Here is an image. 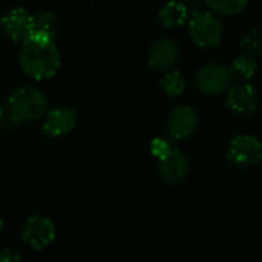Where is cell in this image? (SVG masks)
<instances>
[{
    "label": "cell",
    "mask_w": 262,
    "mask_h": 262,
    "mask_svg": "<svg viewBox=\"0 0 262 262\" xmlns=\"http://www.w3.org/2000/svg\"><path fill=\"white\" fill-rule=\"evenodd\" d=\"M18 63L28 75L48 78L60 68V52L54 40L29 38L20 49Z\"/></svg>",
    "instance_id": "cell-1"
},
{
    "label": "cell",
    "mask_w": 262,
    "mask_h": 262,
    "mask_svg": "<svg viewBox=\"0 0 262 262\" xmlns=\"http://www.w3.org/2000/svg\"><path fill=\"white\" fill-rule=\"evenodd\" d=\"M48 100L34 86H18L8 98V114L14 123L35 120L46 112Z\"/></svg>",
    "instance_id": "cell-2"
},
{
    "label": "cell",
    "mask_w": 262,
    "mask_h": 262,
    "mask_svg": "<svg viewBox=\"0 0 262 262\" xmlns=\"http://www.w3.org/2000/svg\"><path fill=\"white\" fill-rule=\"evenodd\" d=\"M189 32L192 40L201 48H212L221 41V21L209 11H198L192 14L189 21Z\"/></svg>",
    "instance_id": "cell-3"
},
{
    "label": "cell",
    "mask_w": 262,
    "mask_h": 262,
    "mask_svg": "<svg viewBox=\"0 0 262 262\" xmlns=\"http://www.w3.org/2000/svg\"><path fill=\"white\" fill-rule=\"evenodd\" d=\"M227 158L236 167L255 166L261 161L262 144L252 135H238L229 144Z\"/></svg>",
    "instance_id": "cell-4"
},
{
    "label": "cell",
    "mask_w": 262,
    "mask_h": 262,
    "mask_svg": "<svg viewBox=\"0 0 262 262\" xmlns=\"http://www.w3.org/2000/svg\"><path fill=\"white\" fill-rule=\"evenodd\" d=\"M232 81V75L229 68L220 63H207L201 66L196 72V84L198 88L210 95H216L224 92Z\"/></svg>",
    "instance_id": "cell-5"
},
{
    "label": "cell",
    "mask_w": 262,
    "mask_h": 262,
    "mask_svg": "<svg viewBox=\"0 0 262 262\" xmlns=\"http://www.w3.org/2000/svg\"><path fill=\"white\" fill-rule=\"evenodd\" d=\"M21 238L32 249H43L54 241L55 226L49 218L43 215H34L26 220Z\"/></svg>",
    "instance_id": "cell-6"
},
{
    "label": "cell",
    "mask_w": 262,
    "mask_h": 262,
    "mask_svg": "<svg viewBox=\"0 0 262 262\" xmlns=\"http://www.w3.org/2000/svg\"><path fill=\"white\" fill-rule=\"evenodd\" d=\"M0 29L15 41H26L31 38L32 15L23 8H12L0 17Z\"/></svg>",
    "instance_id": "cell-7"
},
{
    "label": "cell",
    "mask_w": 262,
    "mask_h": 262,
    "mask_svg": "<svg viewBox=\"0 0 262 262\" xmlns=\"http://www.w3.org/2000/svg\"><path fill=\"white\" fill-rule=\"evenodd\" d=\"M229 109L239 117H249L256 109V92L249 83H235L227 94Z\"/></svg>",
    "instance_id": "cell-8"
},
{
    "label": "cell",
    "mask_w": 262,
    "mask_h": 262,
    "mask_svg": "<svg viewBox=\"0 0 262 262\" xmlns=\"http://www.w3.org/2000/svg\"><path fill=\"white\" fill-rule=\"evenodd\" d=\"M198 126V115L190 106H177L167 121L169 134L177 140H186L189 138Z\"/></svg>",
    "instance_id": "cell-9"
},
{
    "label": "cell",
    "mask_w": 262,
    "mask_h": 262,
    "mask_svg": "<svg viewBox=\"0 0 262 262\" xmlns=\"http://www.w3.org/2000/svg\"><path fill=\"white\" fill-rule=\"evenodd\" d=\"M77 124V114L69 106H58L46 114L43 132L51 137H60L71 132Z\"/></svg>",
    "instance_id": "cell-10"
},
{
    "label": "cell",
    "mask_w": 262,
    "mask_h": 262,
    "mask_svg": "<svg viewBox=\"0 0 262 262\" xmlns=\"http://www.w3.org/2000/svg\"><path fill=\"white\" fill-rule=\"evenodd\" d=\"M178 58V46L167 37L157 38L149 49V63L158 71H167Z\"/></svg>",
    "instance_id": "cell-11"
},
{
    "label": "cell",
    "mask_w": 262,
    "mask_h": 262,
    "mask_svg": "<svg viewBox=\"0 0 262 262\" xmlns=\"http://www.w3.org/2000/svg\"><path fill=\"white\" fill-rule=\"evenodd\" d=\"M158 169L164 181L169 184H180L189 173V161L183 152L173 149L167 157L160 160Z\"/></svg>",
    "instance_id": "cell-12"
},
{
    "label": "cell",
    "mask_w": 262,
    "mask_h": 262,
    "mask_svg": "<svg viewBox=\"0 0 262 262\" xmlns=\"http://www.w3.org/2000/svg\"><path fill=\"white\" fill-rule=\"evenodd\" d=\"M58 20L57 15L51 11H38L32 15V31L31 38L54 40L57 34Z\"/></svg>",
    "instance_id": "cell-13"
},
{
    "label": "cell",
    "mask_w": 262,
    "mask_h": 262,
    "mask_svg": "<svg viewBox=\"0 0 262 262\" xmlns=\"http://www.w3.org/2000/svg\"><path fill=\"white\" fill-rule=\"evenodd\" d=\"M189 8L184 5V3H180V2H170V3H166L160 12H158V18L160 21L167 26V28H175V26H180L183 25L187 18H189Z\"/></svg>",
    "instance_id": "cell-14"
},
{
    "label": "cell",
    "mask_w": 262,
    "mask_h": 262,
    "mask_svg": "<svg viewBox=\"0 0 262 262\" xmlns=\"http://www.w3.org/2000/svg\"><path fill=\"white\" fill-rule=\"evenodd\" d=\"M229 71H230L232 80H235L236 83H246L255 75L256 61L250 55L243 54L232 61V64L229 66Z\"/></svg>",
    "instance_id": "cell-15"
},
{
    "label": "cell",
    "mask_w": 262,
    "mask_h": 262,
    "mask_svg": "<svg viewBox=\"0 0 262 262\" xmlns=\"http://www.w3.org/2000/svg\"><path fill=\"white\" fill-rule=\"evenodd\" d=\"M160 84H161V89L169 97H180L184 92V89H186V81H184L181 72H178V71L166 72L161 77Z\"/></svg>",
    "instance_id": "cell-16"
},
{
    "label": "cell",
    "mask_w": 262,
    "mask_h": 262,
    "mask_svg": "<svg viewBox=\"0 0 262 262\" xmlns=\"http://www.w3.org/2000/svg\"><path fill=\"white\" fill-rule=\"evenodd\" d=\"M241 48L250 57L262 54V28H250L241 38Z\"/></svg>",
    "instance_id": "cell-17"
},
{
    "label": "cell",
    "mask_w": 262,
    "mask_h": 262,
    "mask_svg": "<svg viewBox=\"0 0 262 262\" xmlns=\"http://www.w3.org/2000/svg\"><path fill=\"white\" fill-rule=\"evenodd\" d=\"M206 5L220 14L232 15V14L241 12L247 6V2L246 0H209Z\"/></svg>",
    "instance_id": "cell-18"
},
{
    "label": "cell",
    "mask_w": 262,
    "mask_h": 262,
    "mask_svg": "<svg viewBox=\"0 0 262 262\" xmlns=\"http://www.w3.org/2000/svg\"><path fill=\"white\" fill-rule=\"evenodd\" d=\"M150 150L152 154L158 158V160H163L164 157H167L173 149H172V144L164 140V138H155L150 144Z\"/></svg>",
    "instance_id": "cell-19"
},
{
    "label": "cell",
    "mask_w": 262,
    "mask_h": 262,
    "mask_svg": "<svg viewBox=\"0 0 262 262\" xmlns=\"http://www.w3.org/2000/svg\"><path fill=\"white\" fill-rule=\"evenodd\" d=\"M0 262H23L20 253L11 249H5L0 252Z\"/></svg>",
    "instance_id": "cell-20"
},
{
    "label": "cell",
    "mask_w": 262,
    "mask_h": 262,
    "mask_svg": "<svg viewBox=\"0 0 262 262\" xmlns=\"http://www.w3.org/2000/svg\"><path fill=\"white\" fill-rule=\"evenodd\" d=\"M12 123H14V121L11 120L9 114L5 112V111L0 107V129H6V127H9Z\"/></svg>",
    "instance_id": "cell-21"
},
{
    "label": "cell",
    "mask_w": 262,
    "mask_h": 262,
    "mask_svg": "<svg viewBox=\"0 0 262 262\" xmlns=\"http://www.w3.org/2000/svg\"><path fill=\"white\" fill-rule=\"evenodd\" d=\"M2 227H3V221H2V216H0V232H2Z\"/></svg>",
    "instance_id": "cell-22"
}]
</instances>
